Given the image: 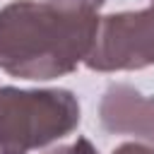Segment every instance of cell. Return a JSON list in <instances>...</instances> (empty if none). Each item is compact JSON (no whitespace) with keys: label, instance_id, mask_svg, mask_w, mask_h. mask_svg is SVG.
<instances>
[{"label":"cell","instance_id":"cell-1","mask_svg":"<svg viewBox=\"0 0 154 154\" xmlns=\"http://www.w3.org/2000/svg\"><path fill=\"white\" fill-rule=\"evenodd\" d=\"M99 14L48 0H12L0 10V70L19 79H55L84 63Z\"/></svg>","mask_w":154,"mask_h":154},{"label":"cell","instance_id":"cell-2","mask_svg":"<svg viewBox=\"0 0 154 154\" xmlns=\"http://www.w3.org/2000/svg\"><path fill=\"white\" fill-rule=\"evenodd\" d=\"M79 125V101L67 89L0 87V154H29Z\"/></svg>","mask_w":154,"mask_h":154},{"label":"cell","instance_id":"cell-3","mask_svg":"<svg viewBox=\"0 0 154 154\" xmlns=\"http://www.w3.org/2000/svg\"><path fill=\"white\" fill-rule=\"evenodd\" d=\"M84 65L94 72H123L154 65V7L99 17Z\"/></svg>","mask_w":154,"mask_h":154},{"label":"cell","instance_id":"cell-4","mask_svg":"<svg viewBox=\"0 0 154 154\" xmlns=\"http://www.w3.org/2000/svg\"><path fill=\"white\" fill-rule=\"evenodd\" d=\"M99 120L111 135H130L154 144V96H144L130 84H111L103 91Z\"/></svg>","mask_w":154,"mask_h":154},{"label":"cell","instance_id":"cell-5","mask_svg":"<svg viewBox=\"0 0 154 154\" xmlns=\"http://www.w3.org/2000/svg\"><path fill=\"white\" fill-rule=\"evenodd\" d=\"M46 154H99V152H96V147H94L87 137H77L75 142L53 147V149H48Z\"/></svg>","mask_w":154,"mask_h":154},{"label":"cell","instance_id":"cell-6","mask_svg":"<svg viewBox=\"0 0 154 154\" xmlns=\"http://www.w3.org/2000/svg\"><path fill=\"white\" fill-rule=\"evenodd\" d=\"M58 7H67V10H84V12H96L106 0H48Z\"/></svg>","mask_w":154,"mask_h":154},{"label":"cell","instance_id":"cell-7","mask_svg":"<svg viewBox=\"0 0 154 154\" xmlns=\"http://www.w3.org/2000/svg\"><path fill=\"white\" fill-rule=\"evenodd\" d=\"M113 154H154V144H144V142H125V144L116 147Z\"/></svg>","mask_w":154,"mask_h":154},{"label":"cell","instance_id":"cell-8","mask_svg":"<svg viewBox=\"0 0 154 154\" xmlns=\"http://www.w3.org/2000/svg\"><path fill=\"white\" fill-rule=\"evenodd\" d=\"M152 7H154V0H152Z\"/></svg>","mask_w":154,"mask_h":154}]
</instances>
